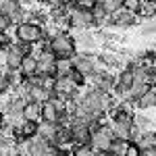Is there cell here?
<instances>
[{
    "instance_id": "6da1fadb",
    "label": "cell",
    "mask_w": 156,
    "mask_h": 156,
    "mask_svg": "<svg viewBox=\"0 0 156 156\" xmlns=\"http://www.w3.org/2000/svg\"><path fill=\"white\" fill-rule=\"evenodd\" d=\"M44 48H48L56 58H73V56L77 54V44H75V40H73L67 31H58V29L50 36L48 46H44Z\"/></svg>"
},
{
    "instance_id": "7a4b0ae2",
    "label": "cell",
    "mask_w": 156,
    "mask_h": 156,
    "mask_svg": "<svg viewBox=\"0 0 156 156\" xmlns=\"http://www.w3.org/2000/svg\"><path fill=\"white\" fill-rule=\"evenodd\" d=\"M44 34H46V29L40 27L37 23H34V21H23V23L17 25V29H15V36H17L19 42H29L34 46L42 42Z\"/></svg>"
},
{
    "instance_id": "3957f363",
    "label": "cell",
    "mask_w": 156,
    "mask_h": 156,
    "mask_svg": "<svg viewBox=\"0 0 156 156\" xmlns=\"http://www.w3.org/2000/svg\"><path fill=\"white\" fill-rule=\"evenodd\" d=\"M112 140H115L112 127H110V125H104V123H100V127L92 131V140H90V144H92V148H94V152H104V154H108Z\"/></svg>"
},
{
    "instance_id": "277c9868",
    "label": "cell",
    "mask_w": 156,
    "mask_h": 156,
    "mask_svg": "<svg viewBox=\"0 0 156 156\" xmlns=\"http://www.w3.org/2000/svg\"><path fill=\"white\" fill-rule=\"evenodd\" d=\"M69 25L73 29H90L94 27V17L92 11H83V9H71L69 11Z\"/></svg>"
},
{
    "instance_id": "5b68a950",
    "label": "cell",
    "mask_w": 156,
    "mask_h": 156,
    "mask_svg": "<svg viewBox=\"0 0 156 156\" xmlns=\"http://www.w3.org/2000/svg\"><path fill=\"white\" fill-rule=\"evenodd\" d=\"M71 60H73V69L79 71L83 77H92V75L96 73V60L92 58V54H87V52L75 54Z\"/></svg>"
},
{
    "instance_id": "8992f818",
    "label": "cell",
    "mask_w": 156,
    "mask_h": 156,
    "mask_svg": "<svg viewBox=\"0 0 156 156\" xmlns=\"http://www.w3.org/2000/svg\"><path fill=\"white\" fill-rule=\"evenodd\" d=\"M135 23H137V15L125 11V9H119L117 12L110 15V25H115V27H133Z\"/></svg>"
},
{
    "instance_id": "52a82bcc",
    "label": "cell",
    "mask_w": 156,
    "mask_h": 156,
    "mask_svg": "<svg viewBox=\"0 0 156 156\" xmlns=\"http://www.w3.org/2000/svg\"><path fill=\"white\" fill-rule=\"evenodd\" d=\"M71 135H73V144H90V140H92V131L85 123H73Z\"/></svg>"
},
{
    "instance_id": "ba28073f",
    "label": "cell",
    "mask_w": 156,
    "mask_h": 156,
    "mask_svg": "<svg viewBox=\"0 0 156 156\" xmlns=\"http://www.w3.org/2000/svg\"><path fill=\"white\" fill-rule=\"evenodd\" d=\"M23 56H25V54L19 50V46H17V44L6 46V56H4V65H6V69H19V67H21Z\"/></svg>"
},
{
    "instance_id": "9c48e42d",
    "label": "cell",
    "mask_w": 156,
    "mask_h": 156,
    "mask_svg": "<svg viewBox=\"0 0 156 156\" xmlns=\"http://www.w3.org/2000/svg\"><path fill=\"white\" fill-rule=\"evenodd\" d=\"M19 71L25 75V79L34 77V75L37 73V56H36V54H25L23 60H21V67H19Z\"/></svg>"
},
{
    "instance_id": "30bf717a",
    "label": "cell",
    "mask_w": 156,
    "mask_h": 156,
    "mask_svg": "<svg viewBox=\"0 0 156 156\" xmlns=\"http://www.w3.org/2000/svg\"><path fill=\"white\" fill-rule=\"evenodd\" d=\"M135 104L142 108V110H150V108H156V87H148L142 96L135 100Z\"/></svg>"
},
{
    "instance_id": "8fae6325",
    "label": "cell",
    "mask_w": 156,
    "mask_h": 156,
    "mask_svg": "<svg viewBox=\"0 0 156 156\" xmlns=\"http://www.w3.org/2000/svg\"><path fill=\"white\" fill-rule=\"evenodd\" d=\"M60 112L56 110V106L52 104V100H46L42 104V115H40V121H46V123H58Z\"/></svg>"
},
{
    "instance_id": "7c38bea8",
    "label": "cell",
    "mask_w": 156,
    "mask_h": 156,
    "mask_svg": "<svg viewBox=\"0 0 156 156\" xmlns=\"http://www.w3.org/2000/svg\"><path fill=\"white\" fill-rule=\"evenodd\" d=\"M54 144H58V146H69V144H73L71 127H67V125H58L56 135H54Z\"/></svg>"
},
{
    "instance_id": "4fadbf2b",
    "label": "cell",
    "mask_w": 156,
    "mask_h": 156,
    "mask_svg": "<svg viewBox=\"0 0 156 156\" xmlns=\"http://www.w3.org/2000/svg\"><path fill=\"white\" fill-rule=\"evenodd\" d=\"M56 129H58V123H46V121H42L40 127H37V133H40L42 137H46L48 142H54Z\"/></svg>"
},
{
    "instance_id": "5bb4252c",
    "label": "cell",
    "mask_w": 156,
    "mask_h": 156,
    "mask_svg": "<svg viewBox=\"0 0 156 156\" xmlns=\"http://www.w3.org/2000/svg\"><path fill=\"white\" fill-rule=\"evenodd\" d=\"M40 115H42V104L27 100V104H25V108H23V117L29 119V121H40Z\"/></svg>"
},
{
    "instance_id": "9a60e30c",
    "label": "cell",
    "mask_w": 156,
    "mask_h": 156,
    "mask_svg": "<svg viewBox=\"0 0 156 156\" xmlns=\"http://www.w3.org/2000/svg\"><path fill=\"white\" fill-rule=\"evenodd\" d=\"M19 9H21V2L19 0H2L0 2V12L9 15V17H11L12 12H17Z\"/></svg>"
},
{
    "instance_id": "2e32d148",
    "label": "cell",
    "mask_w": 156,
    "mask_h": 156,
    "mask_svg": "<svg viewBox=\"0 0 156 156\" xmlns=\"http://www.w3.org/2000/svg\"><path fill=\"white\" fill-rule=\"evenodd\" d=\"M150 123H152V119H150V117H146L144 112H137V115H133V125H135L140 131H146V129H150Z\"/></svg>"
},
{
    "instance_id": "e0dca14e",
    "label": "cell",
    "mask_w": 156,
    "mask_h": 156,
    "mask_svg": "<svg viewBox=\"0 0 156 156\" xmlns=\"http://www.w3.org/2000/svg\"><path fill=\"white\" fill-rule=\"evenodd\" d=\"M142 0H121V9L133 12V15H140L142 12Z\"/></svg>"
},
{
    "instance_id": "ac0fdd59",
    "label": "cell",
    "mask_w": 156,
    "mask_h": 156,
    "mask_svg": "<svg viewBox=\"0 0 156 156\" xmlns=\"http://www.w3.org/2000/svg\"><path fill=\"white\" fill-rule=\"evenodd\" d=\"M71 69H73L71 58H56V71H58V75H67Z\"/></svg>"
},
{
    "instance_id": "d6986e66",
    "label": "cell",
    "mask_w": 156,
    "mask_h": 156,
    "mask_svg": "<svg viewBox=\"0 0 156 156\" xmlns=\"http://www.w3.org/2000/svg\"><path fill=\"white\" fill-rule=\"evenodd\" d=\"M100 4H102V9L108 12V15H112V12H117L121 9V0H98Z\"/></svg>"
},
{
    "instance_id": "ffe728a7",
    "label": "cell",
    "mask_w": 156,
    "mask_h": 156,
    "mask_svg": "<svg viewBox=\"0 0 156 156\" xmlns=\"http://www.w3.org/2000/svg\"><path fill=\"white\" fill-rule=\"evenodd\" d=\"M125 140H112V144H110V150H108V154H125Z\"/></svg>"
},
{
    "instance_id": "44dd1931",
    "label": "cell",
    "mask_w": 156,
    "mask_h": 156,
    "mask_svg": "<svg viewBox=\"0 0 156 156\" xmlns=\"http://www.w3.org/2000/svg\"><path fill=\"white\" fill-rule=\"evenodd\" d=\"M140 154H142V148L137 146V142L129 140V142L125 144V156H140Z\"/></svg>"
},
{
    "instance_id": "7402d4cb",
    "label": "cell",
    "mask_w": 156,
    "mask_h": 156,
    "mask_svg": "<svg viewBox=\"0 0 156 156\" xmlns=\"http://www.w3.org/2000/svg\"><path fill=\"white\" fill-rule=\"evenodd\" d=\"M11 17L9 15H4V12H0V34H6L9 31V27H11Z\"/></svg>"
},
{
    "instance_id": "603a6c76",
    "label": "cell",
    "mask_w": 156,
    "mask_h": 156,
    "mask_svg": "<svg viewBox=\"0 0 156 156\" xmlns=\"http://www.w3.org/2000/svg\"><path fill=\"white\" fill-rule=\"evenodd\" d=\"M140 34L142 36H156V23H146V25H142L140 27Z\"/></svg>"
},
{
    "instance_id": "cb8c5ba5",
    "label": "cell",
    "mask_w": 156,
    "mask_h": 156,
    "mask_svg": "<svg viewBox=\"0 0 156 156\" xmlns=\"http://www.w3.org/2000/svg\"><path fill=\"white\" fill-rule=\"evenodd\" d=\"M96 4V0H75V6L77 9H83V11H92Z\"/></svg>"
},
{
    "instance_id": "d4e9b609",
    "label": "cell",
    "mask_w": 156,
    "mask_h": 156,
    "mask_svg": "<svg viewBox=\"0 0 156 156\" xmlns=\"http://www.w3.org/2000/svg\"><path fill=\"white\" fill-rule=\"evenodd\" d=\"M6 46H11V40L6 37V34H0V52L6 50Z\"/></svg>"
},
{
    "instance_id": "484cf974",
    "label": "cell",
    "mask_w": 156,
    "mask_h": 156,
    "mask_svg": "<svg viewBox=\"0 0 156 156\" xmlns=\"http://www.w3.org/2000/svg\"><path fill=\"white\" fill-rule=\"evenodd\" d=\"M44 4L52 9V6H60V4H62V0H44Z\"/></svg>"
},
{
    "instance_id": "4316f807",
    "label": "cell",
    "mask_w": 156,
    "mask_h": 156,
    "mask_svg": "<svg viewBox=\"0 0 156 156\" xmlns=\"http://www.w3.org/2000/svg\"><path fill=\"white\" fill-rule=\"evenodd\" d=\"M142 2H156V0H142Z\"/></svg>"
},
{
    "instance_id": "83f0119b",
    "label": "cell",
    "mask_w": 156,
    "mask_h": 156,
    "mask_svg": "<svg viewBox=\"0 0 156 156\" xmlns=\"http://www.w3.org/2000/svg\"><path fill=\"white\" fill-rule=\"evenodd\" d=\"M0 2H2V0H0Z\"/></svg>"
}]
</instances>
